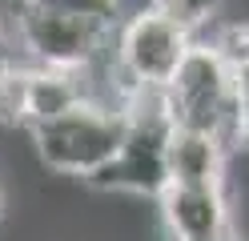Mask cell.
Masks as SVG:
<instances>
[{"instance_id":"cell-1","label":"cell","mask_w":249,"mask_h":241,"mask_svg":"<svg viewBox=\"0 0 249 241\" xmlns=\"http://www.w3.org/2000/svg\"><path fill=\"white\" fill-rule=\"evenodd\" d=\"M165 101L173 125L201 129L221 137L229 149H241V73L233 69V60L213 37L201 32L193 40L177 76L165 89Z\"/></svg>"},{"instance_id":"cell-2","label":"cell","mask_w":249,"mask_h":241,"mask_svg":"<svg viewBox=\"0 0 249 241\" xmlns=\"http://www.w3.org/2000/svg\"><path fill=\"white\" fill-rule=\"evenodd\" d=\"M124 133H129V105L121 96H101V93L65 117L28 129L36 157L44 165L60 177H81V181L97 177L121 153Z\"/></svg>"},{"instance_id":"cell-3","label":"cell","mask_w":249,"mask_h":241,"mask_svg":"<svg viewBox=\"0 0 249 241\" xmlns=\"http://www.w3.org/2000/svg\"><path fill=\"white\" fill-rule=\"evenodd\" d=\"M129 133H124L121 153L108 165L89 177L92 189L105 193H133V197H153L173 185L169 181V141H173V112H169L165 93H129Z\"/></svg>"},{"instance_id":"cell-4","label":"cell","mask_w":249,"mask_h":241,"mask_svg":"<svg viewBox=\"0 0 249 241\" xmlns=\"http://www.w3.org/2000/svg\"><path fill=\"white\" fill-rule=\"evenodd\" d=\"M197 32H189L181 20H173L169 12L157 4H145L129 12L117 24V40H113V76H117V93H165L169 80L177 76L185 53L193 48Z\"/></svg>"},{"instance_id":"cell-5","label":"cell","mask_w":249,"mask_h":241,"mask_svg":"<svg viewBox=\"0 0 249 241\" xmlns=\"http://www.w3.org/2000/svg\"><path fill=\"white\" fill-rule=\"evenodd\" d=\"M17 40L28 64H49V69H92L101 56L113 53L117 24L92 20V16L53 12L17 0L12 8Z\"/></svg>"},{"instance_id":"cell-6","label":"cell","mask_w":249,"mask_h":241,"mask_svg":"<svg viewBox=\"0 0 249 241\" xmlns=\"http://www.w3.org/2000/svg\"><path fill=\"white\" fill-rule=\"evenodd\" d=\"M157 205L169 241H209L233 229L225 185H169Z\"/></svg>"},{"instance_id":"cell-7","label":"cell","mask_w":249,"mask_h":241,"mask_svg":"<svg viewBox=\"0 0 249 241\" xmlns=\"http://www.w3.org/2000/svg\"><path fill=\"white\" fill-rule=\"evenodd\" d=\"M92 69H49V64H24V133L49 125L97 96L89 85Z\"/></svg>"},{"instance_id":"cell-8","label":"cell","mask_w":249,"mask_h":241,"mask_svg":"<svg viewBox=\"0 0 249 241\" xmlns=\"http://www.w3.org/2000/svg\"><path fill=\"white\" fill-rule=\"evenodd\" d=\"M229 145L201 129H173L169 141V181L173 185H225Z\"/></svg>"},{"instance_id":"cell-9","label":"cell","mask_w":249,"mask_h":241,"mask_svg":"<svg viewBox=\"0 0 249 241\" xmlns=\"http://www.w3.org/2000/svg\"><path fill=\"white\" fill-rule=\"evenodd\" d=\"M149 4H157L161 12H169L173 20H181L189 32H197V37L217 20V12H221V0H149Z\"/></svg>"},{"instance_id":"cell-10","label":"cell","mask_w":249,"mask_h":241,"mask_svg":"<svg viewBox=\"0 0 249 241\" xmlns=\"http://www.w3.org/2000/svg\"><path fill=\"white\" fill-rule=\"evenodd\" d=\"M36 8H53V12H72V16H92L105 24H121L124 20V0H24Z\"/></svg>"},{"instance_id":"cell-11","label":"cell","mask_w":249,"mask_h":241,"mask_svg":"<svg viewBox=\"0 0 249 241\" xmlns=\"http://www.w3.org/2000/svg\"><path fill=\"white\" fill-rule=\"evenodd\" d=\"M24 64V53H20V40H17V24H12V16L0 12V80L12 76Z\"/></svg>"},{"instance_id":"cell-12","label":"cell","mask_w":249,"mask_h":241,"mask_svg":"<svg viewBox=\"0 0 249 241\" xmlns=\"http://www.w3.org/2000/svg\"><path fill=\"white\" fill-rule=\"evenodd\" d=\"M241 149L249 153V69L241 73Z\"/></svg>"},{"instance_id":"cell-13","label":"cell","mask_w":249,"mask_h":241,"mask_svg":"<svg viewBox=\"0 0 249 241\" xmlns=\"http://www.w3.org/2000/svg\"><path fill=\"white\" fill-rule=\"evenodd\" d=\"M209 241H241V237H237V233L229 229V233H221V237H209Z\"/></svg>"},{"instance_id":"cell-14","label":"cell","mask_w":249,"mask_h":241,"mask_svg":"<svg viewBox=\"0 0 249 241\" xmlns=\"http://www.w3.org/2000/svg\"><path fill=\"white\" fill-rule=\"evenodd\" d=\"M0 209H4V197H0Z\"/></svg>"}]
</instances>
